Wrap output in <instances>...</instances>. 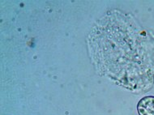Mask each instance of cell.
<instances>
[{"label":"cell","instance_id":"cell-1","mask_svg":"<svg viewBox=\"0 0 154 115\" xmlns=\"http://www.w3.org/2000/svg\"><path fill=\"white\" fill-rule=\"evenodd\" d=\"M139 115H154V96H145L137 104Z\"/></svg>","mask_w":154,"mask_h":115}]
</instances>
